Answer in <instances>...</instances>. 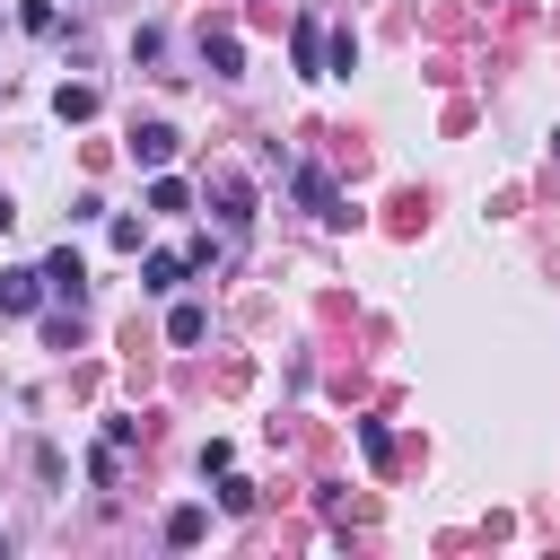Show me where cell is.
<instances>
[{
	"label": "cell",
	"instance_id": "obj_1",
	"mask_svg": "<svg viewBox=\"0 0 560 560\" xmlns=\"http://www.w3.org/2000/svg\"><path fill=\"white\" fill-rule=\"evenodd\" d=\"M201 201H210V219H219V228H236V236H245V228H254V184H245V175H236V166H219V175H210V192H201Z\"/></svg>",
	"mask_w": 560,
	"mask_h": 560
},
{
	"label": "cell",
	"instance_id": "obj_2",
	"mask_svg": "<svg viewBox=\"0 0 560 560\" xmlns=\"http://www.w3.org/2000/svg\"><path fill=\"white\" fill-rule=\"evenodd\" d=\"M175 149H184V131H175V122H131V166H149V175H158Z\"/></svg>",
	"mask_w": 560,
	"mask_h": 560
},
{
	"label": "cell",
	"instance_id": "obj_3",
	"mask_svg": "<svg viewBox=\"0 0 560 560\" xmlns=\"http://www.w3.org/2000/svg\"><path fill=\"white\" fill-rule=\"evenodd\" d=\"M35 271H44V298H70V306H79V298H88V262H79V254H70V245H61V254H44V262H35Z\"/></svg>",
	"mask_w": 560,
	"mask_h": 560
},
{
	"label": "cell",
	"instance_id": "obj_4",
	"mask_svg": "<svg viewBox=\"0 0 560 560\" xmlns=\"http://www.w3.org/2000/svg\"><path fill=\"white\" fill-rule=\"evenodd\" d=\"M298 201H306V210H315V219H324V228H341V219H350V210H341V192H332V175H324V166H298Z\"/></svg>",
	"mask_w": 560,
	"mask_h": 560
},
{
	"label": "cell",
	"instance_id": "obj_5",
	"mask_svg": "<svg viewBox=\"0 0 560 560\" xmlns=\"http://www.w3.org/2000/svg\"><path fill=\"white\" fill-rule=\"evenodd\" d=\"M201 61H210V79H236V70H245V44H236V26H201Z\"/></svg>",
	"mask_w": 560,
	"mask_h": 560
},
{
	"label": "cell",
	"instance_id": "obj_6",
	"mask_svg": "<svg viewBox=\"0 0 560 560\" xmlns=\"http://www.w3.org/2000/svg\"><path fill=\"white\" fill-rule=\"evenodd\" d=\"M35 306H44V271H26V262L0 271V315H35Z\"/></svg>",
	"mask_w": 560,
	"mask_h": 560
},
{
	"label": "cell",
	"instance_id": "obj_7",
	"mask_svg": "<svg viewBox=\"0 0 560 560\" xmlns=\"http://www.w3.org/2000/svg\"><path fill=\"white\" fill-rule=\"evenodd\" d=\"M289 61H298V79H324V26H315V18H298V35H289Z\"/></svg>",
	"mask_w": 560,
	"mask_h": 560
},
{
	"label": "cell",
	"instance_id": "obj_8",
	"mask_svg": "<svg viewBox=\"0 0 560 560\" xmlns=\"http://www.w3.org/2000/svg\"><path fill=\"white\" fill-rule=\"evenodd\" d=\"M201 534H210V508H201V499H184V508H166V542H175V551H192Z\"/></svg>",
	"mask_w": 560,
	"mask_h": 560
},
{
	"label": "cell",
	"instance_id": "obj_9",
	"mask_svg": "<svg viewBox=\"0 0 560 560\" xmlns=\"http://www.w3.org/2000/svg\"><path fill=\"white\" fill-rule=\"evenodd\" d=\"M184 271H192V254H149V262H140V289L166 298V289H184Z\"/></svg>",
	"mask_w": 560,
	"mask_h": 560
},
{
	"label": "cell",
	"instance_id": "obj_10",
	"mask_svg": "<svg viewBox=\"0 0 560 560\" xmlns=\"http://www.w3.org/2000/svg\"><path fill=\"white\" fill-rule=\"evenodd\" d=\"M52 114H61V122H88V114H96V88L61 79V88H52Z\"/></svg>",
	"mask_w": 560,
	"mask_h": 560
},
{
	"label": "cell",
	"instance_id": "obj_11",
	"mask_svg": "<svg viewBox=\"0 0 560 560\" xmlns=\"http://www.w3.org/2000/svg\"><path fill=\"white\" fill-rule=\"evenodd\" d=\"M332 70H359V35H350V26L324 35V79H332Z\"/></svg>",
	"mask_w": 560,
	"mask_h": 560
},
{
	"label": "cell",
	"instance_id": "obj_12",
	"mask_svg": "<svg viewBox=\"0 0 560 560\" xmlns=\"http://www.w3.org/2000/svg\"><path fill=\"white\" fill-rule=\"evenodd\" d=\"M201 332H210V315H201V306H192V298H184V306H175V315H166V341H184V350H192V341H201Z\"/></svg>",
	"mask_w": 560,
	"mask_h": 560
},
{
	"label": "cell",
	"instance_id": "obj_13",
	"mask_svg": "<svg viewBox=\"0 0 560 560\" xmlns=\"http://www.w3.org/2000/svg\"><path fill=\"white\" fill-rule=\"evenodd\" d=\"M18 18H26V35H61V9H52V0H26Z\"/></svg>",
	"mask_w": 560,
	"mask_h": 560
},
{
	"label": "cell",
	"instance_id": "obj_14",
	"mask_svg": "<svg viewBox=\"0 0 560 560\" xmlns=\"http://www.w3.org/2000/svg\"><path fill=\"white\" fill-rule=\"evenodd\" d=\"M149 210H192V192H184L175 175H158V184H149Z\"/></svg>",
	"mask_w": 560,
	"mask_h": 560
},
{
	"label": "cell",
	"instance_id": "obj_15",
	"mask_svg": "<svg viewBox=\"0 0 560 560\" xmlns=\"http://www.w3.org/2000/svg\"><path fill=\"white\" fill-rule=\"evenodd\" d=\"M9 228H18V201H9V192H0V236H9Z\"/></svg>",
	"mask_w": 560,
	"mask_h": 560
}]
</instances>
